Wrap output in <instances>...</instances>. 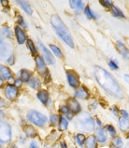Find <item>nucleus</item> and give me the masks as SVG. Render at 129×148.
Masks as SVG:
<instances>
[{
    "label": "nucleus",
    "mask_w": 129,
    "mask_h": 148,
    "mask_svg": "<svg viewBox=\"0 0 129 148\" xmlns=\"http://www.w3.org/2000/svg\"><path fill=\"white\" fill-rule=\"evenodd\" d=\"M69 5L72 9H77L81 10L83 8V1H79V0H73V1H69Z\"/></svg>",
    "instance_id": "nucleus-25"
},
{
    "label": "nucleus",
    "mask_w": 129,
    "mask_h": 148,
    "mask_svg": "<svg viewBox=\"0 0 129 148\" xmlns=\"http://www.w3.org/2000/svg\"><path fill=\"white\" fill-rule=\"evenodd\" d=\"M59 120H60V117L58 115H55V114L51 115V117H50V121L53 125H56L58 122H59Z\"/></svg>",
    "instance_id": "nucleus-34"
},
{
    "label": "nucleus",
    "mask_w": 129,
    "mask_h": 148,
    "mask_svg": "<svg viewBox=\"0 0 129 148\" xmlns=\"http://www.w3.org/2000/svg\"><path fill=\"white\" fill-rule=\"evenodd\" d=\"M109 148H119V147H117V146H115L114 145H112V143H111V146H109Z\"/></svg>",
    "instance_id": "nucleus-46"
},
{
    "label": "nucleus",
    "mask_w": 129,
    "mask_h": 148,
    "mask_svg": "<svg viewBox=\"0 0 129 148\" xmlns=\"http://www.w3.org/2000/svg\"><path fill=\"white\" fill-rule=\"evenodd\" d=\"M2 84H3V80H2V78L1 76H0V87L2 86Z\"/></svg>",
    "instance_id": "nucleus-45"
},
{
    "label": "nucleus",
    "mask_w": 129,
    "mask_h": 148,
    "mask_svg": "<svg viewBox=\"0 0 129 148\" xmlns=\"http://www.w3.org/2000/svg\"><path fill=\"white\" fill-rule=\"evenodd\" d=\"M96 123H97V124H98V126H99V127H101V122L99 121V120H98V119H96Z\"/></svg>",
    "instance_id": "nucleus-47"
},
{
    "label": "nucleus",
    "mask_w": 129,
    "mask_h": 148,
    "mask_svg": "<svg viewBox=\"0 0 129 148\" xmlns=\"http://www.w3.org/2000/svg\"><path fill=\"white\" fill-rule=\"evenodd\" d=\"M29 85H30V87L31 88H33V89H38L40 87V80L38 79V78H32L29 82Z\"/></svg>",
    "instance_id": "nucleus-26"
},
{
    "label": "nucleus",
    "mask_w": 129,
    "mask_h": 148,
    "mask_svg": "<svg viewBox=\"0 0 129 148\" xmlns=\"http://www.w3.org/2000/svg\"><path fill=\"white\" fill-rule=\"evenodd\" d=\"M19 19H18V23H19V25H20L21 26H23V27H27V25H26V23L25 22V20H23V18L21 16H19L18 17Z\"/></svg>",
    "instance_id": "nucleus-37"
},
{
    "label": "nucleus",
    "mask_w": 129,
    "mask_h": 148,
    "mask_svg": "<svg viewBox=\"0 0 129 148\" xmlns=\"http://www.w3.org/2000/svg\"><path fill=\"white\" fill-rule=\"evenodd\" d=\"M11 56V47L10 44L5 43L3 41V43L0 45V58L1 59H9V57Z\"/></svg>",
    "instance_id": "nucleus-8"
},
{
    "label": "nucleus",
    "mask_w": 129,
    "mask_h": 148,
    "mask_svg": "<svg viewBox=\"0 0 129 148\" xmlns=\"http://www.w3.org/2000/svg\"><path fill=\"white\" fill-rule=\"evenodd\" d=\"M66 78H68V84H70L71 87L76 88L80 86V81L78 80V77L73 72H69V71L66 72Z\"/></svg>",
    "instance_id": "nucleus-13"
},
{
    "label": "nucleus",
    "mask_w": 129,
    "mask_h": 148,
    "mask_svg": "<svg viewBox=\"0 0 129 148\" xmlns=\"http://www.w3.org/2000/svg\"><path fill=\"white\" fill-rule=\"evenodd\" d=\"M50 48H51V50H52L53 52L54 53V54H55L56 56H58V57H62V52H61V50L57 47V46L53 45V44H50Z\"/></svg>",
    "instance_id": "nucleus-29"
},
{
    "label": "nucleus",
    "mask_w": 129,
    "mask_h": 148,
    "mask_svg": "<svg viewBox=\"0 0 129 148\" xmlns=\"http://www.w3.org/2000/svg\"><path fill=\"white\" fill-rule=\"evenodd\" d=\"M84 13H85L86 16H87V18H89V19H95V18H96V15L92 12V10H90V8H89V7H86V8H85Z\"/></svg>",
    "instance_id": "nucleus-32"
},
{
    "label": "nucleus",
    "mask_w": 129,
    "mask_h": 148,
    "mask_svg": "<svg viewBox=\"0 0 129 148\" xmlns=\"http://www.w3.org/2000/svg\"><path fill=\"white\" fill-rule=\"evenodd\" d=\"M35 60H36V63H37V69L38 71L40 72V74H44V73H47V67H46V63L43 60V58L40 56H37L36 58H35Z\"/></svg>",
    "instance_id": "nucleus-12"
},
{
    "label": "nucleus",
    "mask_w": 129,
    "mask_h": 148,
    "mask_svg": "<svg viewBox=\"0 0 129 148\" xmlns=\"http://www.w3.org/2000/svg\"><path fill=\"white\" fill-rule=\"evenodd\" d=\"M11 140V127L9 124L0 122V142L3 143H10Z\"/></svg>",
    "instance_id": "nucleus-5"
},
{
    "label": "nucleus",
    "mask_w": 129,
    "mask_h": 148,
    "mask_svg": "<svg viewBox=\"0 0 129 148\" xmlns=\"http://www.w3.org/2000/svg\"><path fill=\"white\" fill-rule=\"evenodd\" d=\"M85 148H97V140L96 136L90 135L85 141Z\"/></svg>",
    "instance_id": "nucleus-17"
},
{
    "label": "nucleus",
    "mask_w": 129,
    "mask_h": 148,
    "mask_svg": "<svg viewBox=\"0 0 129 148\" xmlns=\"http://www.w3.org/2000/svg\"><path fill=\"white\" fill-rule=\"evenodd\" d=\"M116 44H117V48H118L121 54H122L126 59H129V51L127 50V48L126 47V46H124V44L123 43V42L120 41V40H117Z\"/></svg>",
    "instance_id": "nucleus-16"
},
{
    "label": "nucleus",
    "mask_w": 129,
    "mask_h": 148,
    "mask_svg": "<svg viewBox=\"0 0 129 148\" xmlns=\"http://www.w3.org/2000/svg\"><path fill=\"white\" fill-rule=\"evenodd\" d=\"M68 119L64 116H61L60 117V120H59V130L60 131H64V130H68Z\"/></svg>",
    "instance_id": "nucleus-22"
},
{
    "label": "nucleus",
    "mask_w": 129,
    "mask_h": 148,
    "mask_svg": "<svg viewBox=\"0 0 129 148\" xmlns=\"http://www.w3.org/2000/svg\"><path fill=\"white\" fill-rule=\"evenodd\" d=\"M0 76L5 80L12 79V73H11L10 69L8 67H5V66L2 65H0Z\"/></svg>",
    "instance_id": "nucleus-15"
},
{
    "label": "nucleus",
    "mask_w": 129,
    "mask_h": 148,
    "mask_svg": "<svg viewBox=\"0 0 129 148\" xmlns=\"http://www.w3.org/2000/svg\"><path fill=\"white\" fill-rule=\"evenodd\" d=\"M27 119L29 120L31 123H33L34 125H36L38 127H44L47 122V117L44 115L40 114V112L38 111H29L27 112Z\"/></svg>",
    "instance_id": "nucleus-4"
},
{
    "label": "nucleus",
    "mask_w": 129,
    "mask_h": 148,
    "mask_svg": "<svg viewBox=\"0 0 129 148\" xmlns=\"http://www.w3.org/2000/svg\"><path fill=\"white\" fill-rule=\"evenodd\" d=\"M0 148H1V145H0Z\"/></svg>",
    "instance_id": "nucleus-50"
},
{
    "label": "nucleus",
    "mask_w": 129,
    "mask_h": 148,
    "mask_svg": "<svg viewBox=\"0 0 129 148\" xmlns=\"http://www.w3.org/2000/svg\"><path fill=\"white\" fill-rule=\"evenodd\" d=\"M100 3H101V5H103L104 7H106V8H112L113 7L112 2L109 1V0H101Z\"/></svg>",
    "instance_id": "nucleus-35"
},
{
    "label": "nucleus",
    "mask_w": 129,
    "mask_h": 148,
    "mask_svg": "<svg viewBox=\"0 0 129 148\" xmlns=\"http://www.w3.org/2000/svg\"><path fill=\"white\" fill-rule=\"evenodd\" d=\"M5 93H6V97L8 99L10 100H14L18 96V89L15 85L8 84L5 89Z\"/></svg>",
    "instance_id": "nucleus-9"
},
{
    "label": "nucleus",
    "mask_w": 129,
    "mask_h": 148,
    "mask_svg": "<svg viewBox=\"0 0 129 148\" xmlns=\"http://www.w3.org/2000/svg\"><path fill=\"white\" fill-rule=\"evenodd\" d=\"M21 84H22V81L20 79H17L16 81H15V84H14L15 86H20Z\"/></svg>",
    "instance_id": "nucleus-41"
},
{
    "label": "nucleus",
    "mask_w": 129,
    "mask_h": 148,
    "mask_svg": "<svg viewBox=\"0 0 129 148\" xmlns=\"http://www.w3.org/2000/svg\"><path fill=\"white\" fill-rule=\"evenodd\" d=\"M111 11H112V15L114 17H117V18H124V13L122 12V10H120V9H118L117 7L113 6L111 8Z\"/></svg>",
    "instance_id": "nucleus-27"
},
{
    "label": "nucleus",
    "mask_w": 129,
    "mask_h": 148,
    "mask_svg": "<svg viewBox=\"0 0 129 148\" xmlns=\"http://www.w3.org/2000/svg\"><path fill=\"white\" fill-rule=\"evenodd\" d=\"M3 31H4V35H5V36L9 37V38L12 37V33H11V31L9 27H5V28L3 29Z\"/></svg>",
    "instance_id": "nucleus-36"
},
{
    "label": "nucleus",
    "mask_w": 129,
    "mask_h": 148,
    "mask_svg": "<svg viewBox=\"0 0 129 148\" xmlns=\"http://www.w3.org/2000/svg\"><path fill=\"white\" fill-rule=\"evenodd\" d=\"M29 148H38V145L35 141H32L29 145Z\"/></svg>",
    "instance_id": "nucleus-40"
},
{
    "label": "nucleus",
    "mask_w": 129,
    "mask_h": 148,
    "mask_svg": "<svg viewBox=\"0 0 129 148\" xmlns=\"http://www.w3.org/2000/svg\"><path fill=\"white\" fill-rule=\"evenodd\" d=\"M106 130L109 133V135L111 137H116V134H117V131L114 128V127H112L111 125H107L106 126Z\"/></svg>",
    "instance_id": "nucleus-30"
},
{
    "label": "nucleus",
    "mask_w": 129,
    "mask_h": 148,
    "mask_svg": "<svg viewBox=\"0 0 129 148\" xmlns=\"http://www.w3.org/2000/svg\"><path fill=\"white\" fill-rule=\"evenodd\" d=\"M127 138L129 139V132H128V133H127Z\"/></svg>",
    "instance_id": "nucleus-49"
},
{
    "label": "nucleus",
    "mask_w": 129,
    "mask_h": 148,
    "mask_svg": "<svg viewBox=\"0 0 129 148\" xmlns=\"http://www.w3.org/2000/svg\"><path fill=\"white\" fill-rule=\"evenodd\" d=\"M122 116L119 118V127L122 131H127L129 130V115L128 112L124 110H121Z\"/></svg>",
    "instance_id": "nucleus-6"
},
{
    "label": "nucleus",
    "mask_w": 129,
    "mask_h": 148,
    "mask_svg": "<svg viewBox=\"0 0 129 148\" xmlns=\"http://www.w3.org/2000/svg\"><path fill=\"white\" fill-rule=\"evenodd\" d=\"M112 145H114L115 146L117 147H119V148H122L123 145H124V142H123V140L121 139L120 137H114L112 140Z\"/></svg>",
    "instance_id": "nucleus-28"
},
{
    "label": "nucleus",
    "mask_w": 129,
    "mask_h": 148,
    "mask_svg": "<svg viewBox=\"0 0 129 148\" xmlns=\"http://www.w3.org/2000/svg\"><path fill=\"white\" fill-rule=\"evenodd\" d=\"M96 138L97 140V143H101V145H104V143H107V141H108V136L106 134V131L104 130V128L102 127H99L98 128H97Z\"/></svg>",
    "instance_id": "nucleus-11"
},
{
    "label": "nucleus",
    "mask_w": 129,
    "mask_h": 148,
    "mask_svg": "<svg viewBox=\"0 0 129 148\" xmlns=\"http://www.w3.org/2000/svg\"><path fill=\"white\" fill-rule=\"evenodd\" d=\"M38 99H40L43 104H47L49 101V94L46 90H41L38 93Z\"/></svg>",
    "instance_id": "nucleus-20"
},
{
    "label": "nucleus",
    "mask_w": 129,
    "mask_h": 148,
    "mask_svg": "<svg viewBox=\"0 0 129 148\" xmlns=\"http://www.w3.org/2000/svg\"><path fill=\"white\" fill-rule=\"evenodd\" d=\"M50 140H51V141H56V140L58 139V135H57V132H55V131H54V132H53V133L52 134H51L50 135Z\"/></svg>",
    "instance_id": "nucleus-39"
},
{
    "label": "nucleus",
    "mask_w": 129,
    "mask_h": 148,
    "mask_svg": "<svg viewBox=\"0 0 129 148\" xmlns=\"http://www.w3.org/2000/svg\"><path fill=\"white\" fill-rule=\"evenodd\" d=\"M51 24H52L53 29L55 30L56 34L62 38V40L65 41L69 47L74 48L73 38L69 33L68 27L65 25L63 21L61 20V18L56 14L53 15L52 18H51Z\"/></svg>",
    "instance_id": "nucleus-2"
},
{
    "label": "nucleus",
    "mask_w": 129,
    "mask_h": 148,
    "mask_svg": "<svg viewBox=\"0 0 129 148\" xmlns=\"http://www.w3.org/2000/svg\"><path fill=\"white\" fill-rule=\"evenodd\" d=\"M95 77L96 80L97 81L102 88H104L109 94H111V96L115 97L118 99H123L124 98V93L122 88L120 87L119 84L117 83V81L113 78L109 71H107L106 69L96 66L95 67Z\"/></svg>",
    "instance_id": "nucleus-1"
},
{
    "label": "nucleus",
    "mask_w": 129,
    "mask_h": 148,
    "mask_svg": "<svg viewBox=\"0 0 129 148\" xmlns=\"http://www.w3.org/2000/svg\"><path fill=\"white\" fill-rule=\"evenodd\" d=\"M66 105H68V110L72 112V114H79L81 112V108L80 103L78 102V100H76L75 99H68V101H66Z\"/></svg>",
    "instance_id": "nucleus-7"
},
{
    "label": "nucleus",
    "mask_w": 129,
    "mask_h": 148,
    "mask_svg": "<svg viewBox=\"0 0 129 148\" xmlns=\"http://www.w3.org/2000/svg\"><path fill=\"white\" fill-rule=\"evenodd\" d=\"M3 117H4V112L1 110H0V120L3 119Z\"/></svg>",
    "instance_id": "nucleus-44"
},
{
    "label": "nucleus",
    "mask_w": 129,
    "mask_h": 148,
    "mask_svg": "<svg viewBox=\"0 0 129 148\" xmlns=\"http://www.w3.org/2000/svg\"><path fill=\"white\" fill-rule=\"evenodd\" d=\"M27 47L29 48L30 52L33 54H37V49H36V47H35L33 41L31 40H27Z\"/></svg>",
    "instance_id": "nucleus-31"
},
{
    "label": "nucleus",
    "mask_w": 129,
    "mask_h": 148,
    "mask_svg": "<svg viewBox=\"0 0 129 148\" xmlns=\"http://www.w3.org/2000/svg\"><path fill=\"white\" fill-rule=\"evenodd\" d=\"M128 148H129V145H128Z\"/></svg>",
    "instance_id": "nucleus-51"
},
{
    "label": "nucleus",
    "mask_w": 129,
    "mask_h": 148,
    "mask_svg": "<svg viewBox=\"0 0 129 148\" xmlns=\"http://www.w3.org/2000/svg\"><path fill=\"white\" fill-rule=\"evenodd\" d=\"M23 132H25L27 138H35L37 136V131L35 130V127L29 126V125H27V126L23 127Z\"/></svg>",
    "instance_id": "nucleus-18"
},
{
    "label": "nucleus",
    "mask_w": 129,
    "mask_h": 148,
    "mask_svg": "<svg viewBox=\"0 0 129 148\" xmlns=\"http://www.w3.org/2000/svg\"><path fill=\"white\" fill-rule=\"evenodd\" d=\"M38 46H40L41 51H42V53H43V56H44V59L46 60L47 63L50 64V65H54L55 61H54V58L52 56V53H50V51L47 49L45 46L41 43V42H38Z\"/></svg>",
    "instance_id": "nucleus-10"
},
{
    "label": "nucleus",
    "mask_w": 129,
    "mask_h": 148,
    "mask_svg": "<svg viewBox=\"0 0 129 148\" xmlns=\"http://www.w3.org/2000/svg\"><path fill=\"white\" fill-rule=\"evenodd\" d=\"M61 148H68V145H66V143L65 142H62L61 143Z\"/></svg>",
    "instance_id": "nucleus-43"
},
{
    "label": "nucleus",
    "mask_w": 129,
    "mask_h": 148,
    "mask_svg": "<svg viewBox=\"0 0 129 148\" xmlns=\"http://www.w3.org/2000/svg\"><path fill=\"white\" fill-rule=\"evenodd\" d=\"M85 141H86V137H85L84 134H83V133L76 134V136H75V142L77 143L78 145L83 146L84 143H85Z\"/></svg>",
    "instance_id": "nucleus-24"
},
{
    "label": "nucleus",
    "mask_w": 129,
    "mask_h": 148,
    "mask_svg": "<svg viewBox=\"0 0 129 148\" xmlns=\"http://www.w3.org/2000/svg\"><path fill=\"white\" fill-rule=\"evenodd\" d=\"M31 76H32V73L27 69H22L21 71V81L23 82H29L31 80Z\"/></svg>",
    "instance_id": "nucleus-23"
},
{
    "label": "nucleus",
    "mask_w": 129,
    "mask_h": 148,
    "mask_svg": "<svg viewBox=\"0 0 129 148\" xmlns=\"http://www.w3.org/2000/svg\"><path fill=\"white\" fill-rule=\"evenodd\" d=\"M109 66L112 69H118V65H117V63H115V62L112 61V60H111L109 62Z\"/></svg>",
    "instance_id": "nucleus-38"
},
{
    "label": "nucleus",
    "mask_w": 129,
    "mask_h": 148,
    "mask_svg": "<svg viewBox=\"0 0 129 148\" xmlns=\"http://www.w3.org/2000/svg\"><path fill=\"white\" fill-rule=\"evenodd\" d=\"M10 148H18V146L17 145H12L10 146Z\"/></svg>",
    "instance_id": "nucleus-48"
},
{
    "label": "nucleus",
    "mask_w": 129,
    "mask_h": 148,
    "mask_svg": "<svg viewBox=\"0 0 129 148\" xmlns=\"http://www.w3.org/2000/svg\"><path fill=\"white\" fill-rule=\"evenodd\" d=\"M8 62H9L10 64H13V56L11 54V56L9 57V59H8Z\"/></svg>",
    "instance_id": "nucleus-42"
},
{
    "label": "nucleus",
    "mask_w": 129,
    "mask_h": 148,
    "mask_svg": "<svg viewBox=\"0 0 129 148\" xmlns=\"http://www.w3.org/2000/svg\"><path fill=\"white\" fill-rule=\"evenodd\" d=\"M75 97L78 99H86L89 98V93L84 87H80L75 92Z\"/></svg>",
    "instance_id": "nucleus-19"
},
{
    "label": "nucleus",
    "mask_w": 129,
    "mask_h": 148,
    "mask_svg": "<svg viewBox=\"0 0 129 148\" xmlns=\"http://www.w3.org/2000/svg\"><path fill=\"white\" fill-rule=\"evenodd\" d=\"M76 127L84 132H93L96 127L95 120L87 112H83L77 119Z\"/></svg>",
    "instance_id": "nucleus-3"
},
{
    "label": "nucleus",
    "mask_w": 129,
    "mask_h": 148,
    "mask_svg": "<svg viewBox=\"0 0 129 148\" xmlns=\"http://www.w3.org/2000/svg\"><path fill=\"white\" fill-rule=\"evenodd\" d=\"M60 112H62V114H65L66 116H68V119H72V116L70 115V114H69V110H68V108L66 107V106H62L61 109H60Z\"/></svg>",
    "instance_id": "nucleus-33"
},
{
    "label": "nucleus",
    "mask_w": 129,
    "mask_h": 148,
    "mask_svg": "<svg viewBox=\"0 0 129 148\" xmlns=\"http://www.w3.org/2000/svg\"><path fill=\"white\" fill-rule=\"evenodd\" d=\"M15 35H16V38H17V40H18L19 44H23L26 41L25 33L20 26L15 27Z\"/></svg>",
    "instance_id": "nucleus-14"
},
{
    "label": "nucleus",
    "mask_w": 129,
    "mask_h": 148,
    "mask_svg": "<svg viewBox=\"0 0 129 148\" xmlns=\"http://www.w3.org/2000/svg\"><path fill=\"white\" fill-rule=\"evenodd\" d=\"M17 3L19 4V5L21 6V8L25 11V12L27 13V14H29V15H31L33 13V10H32V9H31V7H30V5L27 2H25V1H17Z\"/></svg>",
    "instance_id": "nucleus-21"
}]
</instances>
